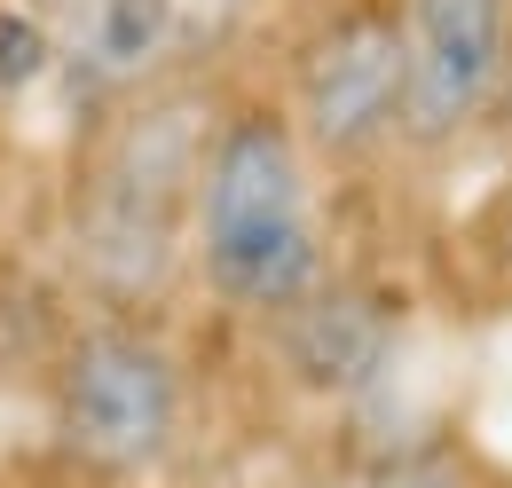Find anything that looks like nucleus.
Segmentation results:
<instances>
[{
	"label": "nucleus",
	"instance_id": "39448f33",
	"mask_svg": "<svg viewBox=\"0 0 512 488\" xmlns=\"http://www.w3.org/2000/svg\"><path fill=\"white\" fill-rule=\"evenodd\" d=\"M402 16V134L394 150L449 158L505 111L512 0H394Z\"/></svg>",
	"mask_w": 512,
	"mask_h": 488
},
{
	"label": "nucleus",
	"instance_id": "6e6552de",
	"mask_svg": "<svg viewBox=\"0 0 512 488\" xmlns=\"http://www.w3.org/2000/svg\"><path fill=\"white\" fill-rule=\"evenodd\" d=\"M489 244H497V260L512 268V182H505V197H497V221H489Z\"/></svg>",
	"mask_w": 512,
	"mask_h": 488
},
{
	"label": "nucleus",
	"instance_id": "f257e3e1",
	"mask_svg": "<svg viewBox=\"0 0 512 488\" xmlns=\"http://www.w3.org/2000/svg\"><path fill=\"white\" fill-rule=\"evenodd\" d=\"M229 103L213 79H174L95 111L64 182V260L95 315H150L182 284L190 189L205 134Z\"/></svg>",
	"mask_w": 512,
	"mask_h": 488
},
{
	"label": "nucleus",
	"instance_id": "20e7f679",
	"mask_svg": "<svg viewBox=\"0 0 512 488\" xmlns=\"http://www.w3.org/2000/svg\"><path fill=\"white\" fill-rule=\"evenodd\" d=\"M284 126L316 174H371L402 134V16L394 0H331L284 71Z\"/></svg>",
	"mask_w": 512,
	"mask_h": 488
},
{
	"label": "nucleus",
	"instance_id": "423d86ee",
	"mask_svg": "<svg viewBox=\"0 0 512 488\" xmlns=\"http://www.w3.org/2000/svg\"><path fill=\"white\" fill-rule=\"evenodd\" d=\"M347 488H512V481L497 473V457H481L473 441H457V433H426V441L379 449Z\"/></svg>",
	"mask_w": 512,
	"mask_h": 488
},
{
	"label": "nucleus",
	"instance_id": "7ed1b4c3",
	"mask_svg": "<svg viewBox=\"0 0 512 488\" xmlns=\"http://www.w3.org/2000/svg\"><path fill=\"white\" fill-rule=\"evenodd\" d=\"M48 433L79 473L142 481L190 433V370L150 315H87L48 363Z\"/></svg>",
	"mask_w": 512,
	"mask_h": 488
},
{
	"label": "nucleus",
	"instance_id": "f03ea898",
	"mask_svg": "<svg viewBox=\"0 0 512 488\" xmlns=\"http://www.w3.org/2000/svg\"><path fill=\"white\" fill-rule=\"evenodd\" d=\"M182 276L221 315L260 331H284L316 292H331L323 174L276 103H229L213 119L190 189Z\"/></svg>",
	"mask_w": 512,
	"mask_h": 488
},
{
	"label": "nucleus",
	"instance_id": "0eeeda50",
	"mask_svg": "<svg viewBox=\"0 0 512 488\" xmlns=\"http://www.w3.org/2000/svg\"><path fill=\"white\" fill-rule=\"evenodd\" d=\"M268 0H158V16L182 32V48H190L197 71H213V63L229 56L245 32H253V16Z\"/></svg>",
	"mask_w": 512,
	"mask_h": 488
}]
</instances>
